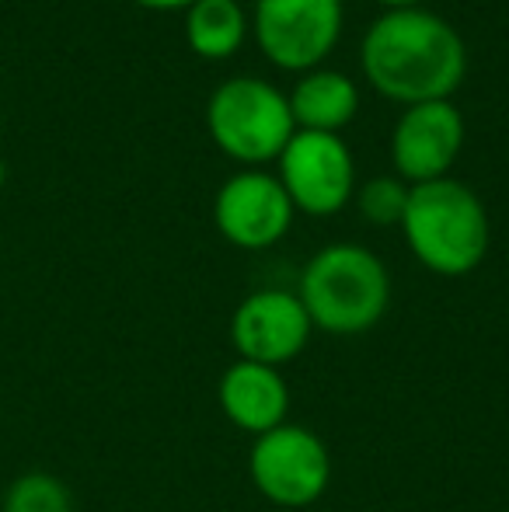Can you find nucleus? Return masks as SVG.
Instances as JSON below:
<instances>
[{
	"instance_id": "nucleus-1",
	"label": "nucleus",
	"mask_w": 509,
	"mask_h": 512,
	"mask_svg": "<svg viewBox=\"0 0 509 512\" xmlns=\"http://www.w3.org/2000/svg\"><path fill=\"white\" fill-rule=\"evenodd\" d=\"M367 81L401 105L440 102L461 88L468 49L447 18L426 7L384 11L360 46Z\"/></svg>"
},
{
	"instance_id": "nucleus-2",
	"label": "nucleus",
	"mask_w": 509,
	"mask_h": 512,
	"mask_svg": "<svg viewBox=\"0 0 509 512\" xmlns=\"http://www.w3.org/2000/svg\"><path fill=\"white\" fill-rule=\"evenodd\" d=\"M297 297L318 331L363 335L391 307V276L370 248L335 241L307 258Z\"/></svg>"
},
{
	"instance_id": "nucleus-3",
	"label": "nucleus",
	"mask_w": 509,
	"mask_h": 512,
	"mask_svg": "<svg viewBox=\"0 0 509 512\" xmlns=\"http://www.w3.org/2000/svg\"><path fill=\"white\" fill-rule=\"evenodd\" d=\"M401 230L419 258L436 276H468L489 255V213L485 203L457 178H436L408 189Z\"/></svg>"
},
{
	"instance_id": "nucleus-4",
	"label": "nucleus",
	"mask_w": 509,
	"mask_h": 512,
	"mask_svg": "<svg viewBox=\"0 0 509 512\" xmlns=\"http://www.w3.org/2000/svg\"><path fill=\"white\" fill-rule=\"evenodd\" d=\"M206 129L227 157L258 168L283 154L290 136L297 133V122L290 112V98L276 84L245 74L224 81L210 95Z\"/></svg>"
},
{
	"instance_id": "nucleus-5",
	"label": "nucleus",
	"mask_w": 509,
	"mask_h": 512,
	"mask_svg": "<svg viewBox=\"0 0 509 512\" xmlns=\"http://www.w3.org/2000/svg\"><path fill=\"white\" fill-rule=\"evenodd\" d=\"M248 478L272 506L307 509L332 485V453L307 425L283 422L265 436H255L248 450Z\"/></svg>"
},
{
	"instance_id": "nucleus-6",
	"label": "nucleus",
	"mask_w": 509,
	"mask_h": 512,
	"mask_svg": "<svg viewBox=\"0 0 509 512\" xmlns=\"http://www.w3.org/2000/svg\"><path fill=\"white\" fill-rule=\"evenodd\" d=\"M279 182L293 209L307 216H332L353 199L356 164L353 150L339 133H318V129H297L283 154L276 157Z\"/></svg>"
},
{
	"instance_id": "nucleus-7",
	"label": "nucleus",
	"mask_w": 509,
	"mask_h": 512,
	"mask_svg": "<svg viewBox=\"0 0 509 512\" xmlns=\"http://www.w3.org/2000/svg\"><path fill=\"white\" fill-rule=\"evenodd\" d=\"M255 39L283 70H314L342 32V0H255Z\"/></svg>"
},
{
	"instance_id": "nucleus-8",
	"label": "nucleus",
	"mask_w": 509,
	"mask_h": 512,
	"mask_svg": "<svg viewBox=\"0 0 509 512\" xmlns=\"http://www.w3.org/2000/svg\"><path fill=\"white\" fill-rule=\"evenodd\" d=\"M293 203L283 182L262 168H245L220 185L213 199V220L224 241L245 251H262L283 241L293 223Z\"/></svg>"
},
{
	"instance_id": "nucleus-9",
	"label": "nucleus",
	"mask_w": 509,
	"mask_h": 512,
	"mask_svg": "<svg viewBox=\"0 0 509 512\" xmlns=\"http://www.w3.org/2000/svg\"><path fill=\"white\" fill-rule=\"evenodd\" d=\"M311 335V317L290 290H255L231 314V345L248 363L279 370L307 349Z\"/></svg>"
},
{
	"instance_id": "nucleus-10",
	"label": "nucleus",
	"mask_w": 509,
	"mask_h": 512,
	"mask_svg": "<svg viewBox=\"0 0 509 512\" xmlns=\"http://www.w3.org/2000/svg\"><path fill=\"white\" fill-rule=\"evenodd\" d=\"M464 147V119L450 98L405 105L391 133V161L408 185L447 178Z\"/></svg>"
},
{
	"instance_id": "nucleus-11",
	"label": "nucleus",
	"mask_w": 509,
	"mask_h": 512,
	"mask_svg": "<svg viewBox=\"0 0 509 512\" xmlns=\"http://www.w3.org/2000/svg\"><path fill=\"white\" fill-rule=\"evenodd\" d=\"M217 401L231 425L248 436H265L290 415V384L276 366L234 359L217 384Z\"/></svg>"
},
{
	"instance_id": "nucleus-12",
	"label": "nucleus",
	"mask_w": 509,
	"mask_h": 512,
	"mask_svg": "<svg viewBox=\"0 0 509 512\" xmlns=\"http://www.w3.org/2000/svg\"><path fill=\"white\" fill-rule=\"evenodd\" d=\"M290 112L297 129H318V133H339L349 126L360 108V91L339 70H307L290 95Z\"/></svg>"
},
{
	"instance_id": "nucleus-13",
	"label": "nucleus",
	"mask_w": 509,
	"mask_h": 512,
	"mask_svg": "<svg viewBox=\"0 0 509 512\" xmlns=\"http://www.w3.org/2000/svg\"><path fill=\"white\" fill-rule=\"evenodd\" d=\"M248 18L238 0H196L185 7V39L206 60H227L241 49Z\"/></svg>"
},
{
	"instance_id": "nucleus-14",
	"label": "nucleus",
	"mask_w": 509,
	"mask_h": 512,
	"mask_svg": "<svg viewBox=\"0 0 509 512\" xmlns=\"http://www.w3.org/2000/svg\"><path fill=\"white\" fill-rule=\"evenodd\" d=\"M4 512H74V495L56 474L25 471L7 485Z\"/></svg>"
},
{
	"instance_id": "nucleus-15",
	"label": "nucleus",
	"mask_w": 509,
	"mask_h": 512,
	"mask_svg": "<svg viewBox=\"0 0 509 512\" xmlns=\"http://www.w3.org/2000/svg\"><path fill=\"white\" fill-rule=\"evenodd\" d=\"M408 189L412 185L394 175L370 178L356 192V206H360L363 220L374 223V227H401V216H405L408 206Z\"/></svg>"
},
{
	"instance_id": "nucleus-16",
	"label": "nucleus",
	"mask_w": 509,
	"mask_h": 512,
	"mask_svg": "<svg viewBox=\"0 0 509 512\" xmlns=\"http://www.w3.org/2000/svg\"><path fill=\"white\" fill-rule=\"evenodd\" d=\"M140 7H150V11H178V7H192L196 0H133Z\"/></svg>"
},
{
	"instance_id": "nucleus-17",
	"label": "nucleus",
	"mask_w": 509,
	"mask_h": 512,
	"mask_svg": "<svg viewBox=\"0 0 509 512\" xmlns=\"http://www.w3.org/2000/svg\"><path fill=\"white\" fill-rule=\"evenodd\" d=\"M377 4H384L387 11H405V7H419L422 0H377Z\"/></svg>"
},
{
	"instance_id": "nucleus-18",
	"label": "nucleus",
	"mask_w": 509,
	"mask_h": 512,
	"mask_svg": "<svg viewBox=\"0 0 509 512\" xmlns=\"http://www.w3.org/2000/svg\"><path fill=\"white\" fill-rule=\"evenodd\" d=\"M4 182H7V168H4V157H0V189H4Z\"/></svg>"
}]
</instances>
